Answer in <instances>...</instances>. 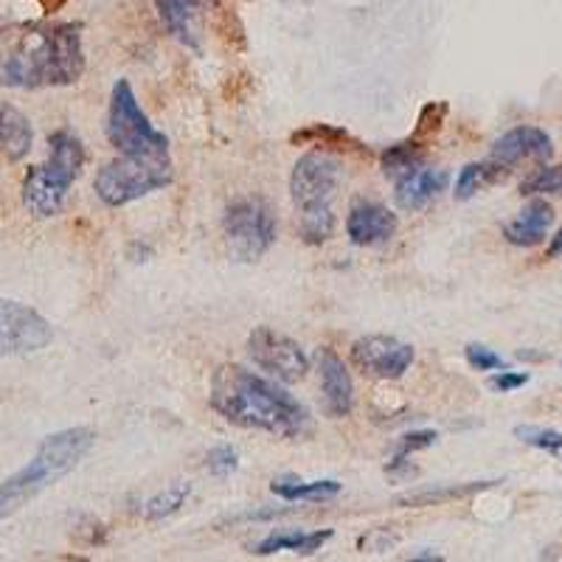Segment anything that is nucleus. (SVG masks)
Returning a JSON list of instances; mask_svg holds the SVG:
<instances>
[{
  "label": "nucleus",
  "instance_id": "f257e3e1",
  "mask_svg": "<svg viewBox=\"0 0 562 562\" xmlns=\"http://www.w3.org/2000/svg\"><path fill=\"white\" fill-rule=\"evenodd\" d=\"M211 408L239 428L262 430L279 439H301L310 434L307 408L290 391L265 380L245 366L225 363L211 380Z\"/></svg>",
  "mask_w": 562,
  "mask_h": 562
},
{
  "label": "nucleus",
  "instance_id": "f03ea898",
  "mask_svg": "<svg viewBox=\"0 0 562 562\" xmlns=\"http://www.w3.org/2000/svg\"><path fill=\"white\" fill-rule=\"evenodd\" d=\"M85 74L82 32L74 23L43 29L20 40L3 63V85L9 88H63Z\"/></svg>",
  "mask_w": 562,
  "mask_h": 562
},
{
  "label": "nucleus",
  "instance_id": "7ed1b4c3",
  "mask_svg": "<svg viewBox=\"0 0 562 562\" xmlns=\"http://www.w3.org/2000/svg\"><path fill=\"white\" fill-rule=\"evenodd\" d=\"M93 441L97 434L90 428H68L43 439L32 461L0 484V520L12 518L14 512L37 498L40 492L74 473L79 461L90 453Z\"/></svg>",
  "mask_w": 562,
  "mask_h": 562
},
{
  "label": "nucleus",
  "instance_id": "20e7f679",
  "mask_svg": "<svg viewBox=\"0 0 562 562\" xmlns=\"http://www.w3.org/2000/svg\"><path fill=\"white\" fill-rule=\"evenodd\" d=\"M85 147L68 130H57L48 138V158L26 175L23 183V205L32 217L48 220L63 211L74 180L82 175Z\"/></svg>",
  "mask_w": 562,
  "mask_h": 562
},
{
  "label": "nucleus",
  "instance_id": "39448f33",
  "mask_svg": "<svg viewBox=\"0 0 562 562\" xmlns=\"http://www.w3.org/2000/svg\"><path fill=\"white\" fill-rule=\"evenodd\" d=\"M175 169L169 153L122 155L110 160L97 175V194L104 205H127L172 183Z\"/></svg>",
  "mask_w": 562,
  "mask_h": 562
},
{
  "label": "nucleus",
  "instance_id": "423d86ee",
  "mask_svg": "<svg viewBox=\"0 0 562 562\" xmlns=\"http://www.w3.org/2000/svg\"><path fill=\"white\" fill-rule=\"evenodd\" d=\"M108 138L122 155L169 153L167 135L153 127L147 113L140 110L127 79H119L113 85L108 113Z\"/></svg>",
  "mask_w": 562,
  "mask_h": 562
},
{
  "label": "nucleus",
  "instance_id": "0eeeda50",
  "mask_svg": "<svg viewBox=\"0 0 562 562\" xmlns=\"http://www.w3.org/2000/svg\"><path fill=\"white\" fill-rule=\"evenodd\" d=\"M223 234L228 254L237 262L262 259L276 243V217L262 198H243L231 203L223 220Z\"/></svg>",
  "mask_w": 562,
  "mask_h": 562
},
{
  "label": "nucleus",
  "instance_id": "6e6552de",
  "mask_svg": "<svg viewBox=\"0 0 562 562\" xmlns=\"http://www.w3.org/2000/svg\"><path fill=\"white\" fill-rule=\"evenodd\" d=\"M340 186V164L326 153H307L299 158L290 178V194L301 214L333 211L335 192Z\"/></svg>",
  "mask_w": 562,
  "mask_h": 562
},
{
  "label": "nucleus",
  "instance_id": "1a4fd4ad",
  "mask_svg": "<svg viewBox=\"0 0 562 562\" xmlns=\"http://www.w3.org/2000/svg\"><path fill=\"white\" fill-rule=\"evenodd\" d=\"M54 340L52 324L14 299H0V358L34 355Z\"/></svg>",
  "mask_w": 562,
  "mask_h": 562
},
{
  "label": "nucleus",
  "instance_id": "9d476101",
  "mask_svg": "<svg viewBox=\"0 0 562 562\" xmlns=\"http://www.w3.org/2000/svg\"><path fill=\"white\" fill-rule=\"evenodd\" d=\"M248 355L256 366L273 374L281 383H299L310 371L307 351L293 338L276 333L270 326H259L248 338Z\"/></svg>",
  "mask_w": 562,
  "mask_h": 562
},
{
  "label": "nucleus",
  "instance_id": "9b49d317",
  "mask_svg": "<svg viewBox=\"0 0 562 562\" xmlns=\"http://www.w3.org/2000/svg\"><path fill=\"white\" fill-rule=\"evenodd\" d=\"M351 358L378 380H400L414 363V349L391 335H366L351 346Z\"/></svg>",
  "mask_w": 562,
  "mask_h": 562
},
{
  "label": "nucleus",
  "instance_id": "f8f14e48",
  "mask_svg": "<svg viewBox=\"0 0 562 562\" xmlns=\"http://www.w3.org/2000/svg\"><path fill=\"white\" fill-rule=\"evenodd\" d=\"M164 26L169 29L175 40L192 52H200L203 45V20L205 0H155Z\"/></svg>",
  "mask_w": 562,
  "mask_h": 562
},
{
  "label": "nucleus",
  "instance_id": "ddd939ff",
  "mask_svg": "<svg viewBox=\"0 0 562 562\" xmlns=\"http://www.w3.org/2000/svg\"><path fill=\"white\" fill-rule=\"evenodd\" d=\"M396 214L380 203H358L346 217V234L355 245H383L396 234Z\"/></svg>",
  "mask_w": 562,
  "mask_h": 562
},
{
  "label": "nucleus",
  "instance_id": "4468645a",
  "mask_svg": "<svg viewBox=\"0 0 562 562\" xmlns=\"http://www.w3.org/2000/svg\"><path fill=\"white\" fill-rule=\"evenodd\" d=\"M321 391H324L326 414L335 419H344L355 408V383H351L349 369L335 351H321Z\"/></svg>",
  "mask_w": 562,
  "mask_h": 562
},
{
  "label": "nucleus",
  "instance_id": "2eb2a0df",
  "mask_svg": "<svg viewBox=\"0 0 562 562\" xmlns=\"http://www.w3.org/2000/svg\"><path fill=\"white\" fill-rule=\"evenodd\" d=\"M554 147H551L549 133L540 127H515L506 135H501L492 147V160H498L504 167L520 164V160H546L551 158Z\"/></svg>",
  "mask_w": 562,
  "mask_h": 562
},
{
  "label": "nucleus",
  "instance_id": "dca6fc26",
  "mask_svg": "<svg viewBox=\"0 0 562 562\" xmlns=\"http://www.w3.org/2000/svg\"><path fill=\"white\" fill-rule=\"evenodd\" d=\"M551 223H554V209L546 200H531L518 217L504 225V237L518 248H535L546 239Z\"/></svg>",
  "mask_w": 562,
  "mask_h": 562
},
{
  "label": "nucleus",
  "instance_id": "f3484780",
  "mask_svg": "<svg viewBox=\"0 0 562 562\" xmlns=\"http://www.w3.org/2000/svg\"><path fill=\"white\" fill-rule=\"evenodd\" d=\"M448 172L445 169H416L396 180V203L405 211H419L439 198L448 186Z\"/></svg>",
  "mask_w": 562,
  "mask_h": 562
},
{
  "label": "nucleus",
  "instance_id": "a211bd4d",
  "mask_svg": "<svg viewBox=\"0 0 562 562\" xmlns=\"http://www.w3.org/2000/svg\"><path fill=\"white\" fill-rule=\"evenodd\" d=\"M34 130L26 115L12 104H0V155L12 164L32 153Z\"/></svg>",
  "mask_w": 562,
  "mask_h": 562
},
{
  "label": "nucleus",
  "instance_id": "6ab92c4d",
  "mask_svg": "<svg viewBox=\"0 0 562 562\" xmlns=\"http://www.w3.org/2000/svg\"><path fill=\"white\" fill-rule=\"evenodd\" d=\"M333 537V531H279V535L265 537L262 543L256 546V554L270 557L279 551H293V554H313L321 546Z\"/></svg>",
  "mask_w": 562,
  "mask_h": 562
},
{
  "label": "nucleus",
  "instance_id": "aec40b11",
  "mask_svg": "<svg viewBox=\"0 0 562 562\" xmlns=\"http://www.w3.org/2000/svg\"><path fill=\"white\" fill-rule=\"evenodd\" d=\"M189 495H192V484H189V481H175V484H169L164 492H158V495H153L149 501H144L140 515H144V520H153V524L172 518V515H178V512L183 509Z\"/></svg>",
  "mask_w": 562,
  "mask_h": 562
},
{
  "label": "nucleus",
  "instance_id": "412c9836",
  "mask_svg": "<svg viewBox=\"0 0 562 562\" xmlns=\"http://www.w3.org/2000/svg\"><path fill=\"white\" fill-rule=\"evenodd\" d=\"M270 490L279 495V498L290 501V504H295V501H324V498H335L340 492V484L338 481H299V479H279L273 481V486Z\"/></svg>",
  "mask_w": 562,
  "mask_h": 562
},
{
  "label": "nucleus",
  "instance_id": "4be33fe9",
  "mask_svg": "<svg viewBox=\"0 0 562 562\" xmlns=\"http://www.w3.org/2000/svg\"><path fill=\"white\" fill-rule=\"evenodd\" d=\"M501 175H504V164H498V160H490V164H467L459 172V178H456V198L470 200L481 189L495 183Z\"/></svg>",
  "mask_w": 562,
  "mask_h": 562
},
{
  "label": "nucleus",
  "instance_id": "5701e85b",
  "mask_svg": "<svg viewBox=\"0 0 562 562\" xmlns=\"http://www.w3.org/2000/svg\"><path fill=\"white\" fill-rule=\"evenodd\" d=\"M422 160H425V149H422L419 140H403V144H394L383 153V172L400 180L422 169Z\"/></svg>",
  "mask_w": 562,
  "mask_h": 562
},
{
  "label": "nucleus",
  "instance_id": "b1692460",
  "mask_svg": "<svg viewBox=\"0 0 562 562\" xmlns=\"http://www.w3.org/2000/svg\"><path fill=\"white\" fill-rule=\"evenodd\" d=\"M495 481H479V484H464V486H441V490H419L411 492V495H403V498H396V506H436L445 504V501H456V498H467V495H473V492L486 490Z\"/></svg>",
  "mask_w": 562,
  "mask_h": 562
},
{
  "label": "nucleus",
  "instance_id": "393cba45",
  "mask_svg": "<svg viewBox=\"0 0 562 562\" xmlns=\"http://www.w3.org/2000/svg\"><path fill=\"white\" fill-rule=\"evenodd\" d=\"M301 237L310 245H321L333 237L335 231V214L333 211H310V214H301L299 223Z\"/></svg>",
  "mask_w": 562,
  "mask_h": 562
},
{
  "label": "nucleus",
  "instance_id": "a878e982",
  "mask_svg": "<svg viewBox=\"0 0 562 562\" xmlns=\"http://www.w3.org/2000/svg\"><path fill=\"white\" fill-rule=\"evenodd\" d=\"M520 194H562V167H543L520 183Z\"/></svg>",
  "mask_w": 562,
  "mask_h": 562
},
{
  "label": "nucleus",
  "instance_id": "bb28decb",
  "mask_svg": "<svg viewBox=\"0 0 562 562\" xmlns=\"http://www.w3.org/2000/svg\"><path fill=\"white\" fill-rule=\"evenodd\" d=\"M515 436L537 450H549V453H560L562 450V434H557V430L535 428V425H520V428H515Z\"/></svg>",
  "mask_w": 562,
  "mask_h": 562
},
{
  "label": "nucleus",
  "instance_id": "cd10ccee",
  "mask_svg": "<svg viewBox=\"0 0 562 562\" xmlns=\"http://www.w3.org/2000/svg\"><path fill=\"white\" fill-rule=\"evenodd\" d=\"M434 441H436V434H430V430H419V434H408V436H405V439L400 441V448H396L394 461H391V464H389L391 473H394V470H400V467L408 464V459L416 453V450L430 448Z\"/></svg>",
  "mask_w": 562,
  "mask_h": 562
},
{
  "label": "nucleus",
  "instance_id": "c85d7f7f",
  "mask_svg": "<svg viewBox=\"0 0 562 562\" xmlns=\"http://www.w3.org/2000/svg\"><path fill=\"white\" fill-rule=\"evenodd\" d=\"M205 464H209L211 475L225 479V475H231L239 467V453L234 448H228V445H220V448L211 450L209 459H205Z\"/></svg>",
  "mask_w": 562,
  "mask_h": 562
},
{
  "label": "nucleus",
  "instance_id": "c756f323",
  "mask_svg": "<svg viewBox=\"0 0 562 562\" xmlns=\"http://www.w3.org/2000/svg\"><path fill=\"white\" fill-rule=\"evenodd\" d=\"M445 115H448V104L445 102H434L428 108L422 110L419 115V127H416L414 138H428V135H436L445 124Z\"/></svg>",
  "mask_w": 562,
  "mask_h": 562
},
{
  "label": "nucleus",
  "instance_id": "7c9ffc66",
  "mask_svg": "<svg viewBox=\"0 0 562 562\" xmlns=\"http://www.w3.org/2000/svg\"><path fill=\"white\" fill-rule=\"evenodd\" d=\"M467 355V363L473 366L479 371H495V369H506V363L501 360V355L490 349V346H481V344H470L464 349Z\"/></svg>",
  "mask_w": 562,
  "mask_h": 562
},
{
  "label": "nucleus",
  "instance_id": "2f4dec72",
  "mask_svg": "<svg viewBox=\"0 0 562 562\" xmlns=\"http://www.w3.org/2000/svg\"><path fill=\"white\" fill-rule=\"evenodd\" d=\"M526 383H529V374H515V371H501V374H495V378L490 380L492 389L501 391V394H509V391H515V389H524Z\"/></svg>",
  "mask_w": 562,
  "mask_h": 562
},
{
  "label": "nucleus",
  "instance_id": "473e14b6",
  "mask_svg": "<svg viewBox=\"0 0 562 562\" xmlns=\"http://www.w3.org/2000/svg\"><path fill=\"white\" fill-rule=\"evenodd\" d=\"M549 256H562V228L557 231V237L551 239V248H549Z\"/></svg>",
  "mask_w": 562,
  "mask_h": 562
}]
</instances>
